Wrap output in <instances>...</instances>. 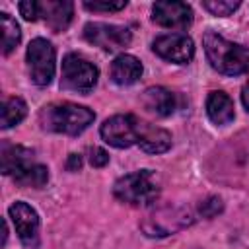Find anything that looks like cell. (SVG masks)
<instances>
[{"instance_id": "cell-15", "label": "cell", "mask_w": 249, "mask_h": 249, "mask_svg": "<svg viewBox=\"0 0 249 249\" xmlns=\"http://www.w3.org/2000/svg\"><path fill=\"white\" fill-rule=\"evenodd\" d=\"M142 76V62L132 54H119L111 64V78L119 86H132Z\"/></svg>"}, {"instance_id": "cell-23", "label": "cell", "mask_w": 249, "mask_h": 249, "mask_svg": "<svg viewBox=\"0 0 249 249\" xmlns=\"http://www.w3.org/2000/svg\"><path fill=\"white\" fill-rule=\"evenodd\" d=\"M109 161V154L103 148H91L89 150V163L93 167H103Z\"/></svg>"}, {"instance_id": "cell-21", "label": "cell", "mask_w": 249, "mask_h": 249, "mask_svg": "<svg viewBox=\"0 0 249 249\" xmlns=\"http://www.w3.org/2000/svg\"><path fill=\"white\" fill-rule=\"evenodd\" d=\"M84 6L91 12H119L126 6V0H119V2H84Z\"/></svg>"}, {"instance_id": "cell-20", "label": "cell", "mask_w": 249, "mask_h": 249, "mask_svg": "<svg viewBox=\"0 0 249 249\" xmlns=\"http://www.w3.org/2000/svg\"><path fill=\"white\" fill-rule=\"evenodd\" d=\"M239 0H204L202 6L212 14V16H230L231 12H235L239 8Z\"/></svg>"}, {"instance_id": "cell-19", "label": "cell", "mask_w": 249, "mask_h": 249, "mask_svg": "<svg viewBox=\"0 0 249 249\" xmlns=\"http://www.w3.org/2000/svg\"><path fill=\"white\" fill-rule=\"evenodd\" d=\"M18 185L21 187H33V189H41L47 185L49 181V169L43 163H33L27 171H23L19 177L14 179Z\"/></svg>"}, {"instance_id": "cell-24", "label": "cell", "mask_w": 249, "mask_h": 249, "mask_svg": "<svg viewBox=\"0 0 249 249\" xmlns=\"http://www.w3.org/2000/svg\"><path fill=\"white\" fill-rule=\"evenodd\" d=\"M66 167H68L70 171H78V169L82 167V158H80L78 154H70V156H68V161H66Z\"/></svg>"}, {"instance_id": "cell-7", "label": "cell", "mask_w": 249, "mask_h": 249, "mask_svg": "<svg viewBox=\"0 0 249 249\" xmlns=\"http://www.w3.org/2000/svg\"><path fill=\"white\" fill-rule=\"evenodd\" d=\"M138 123L140 119L134 115H115L101 124L99 132L109 146L130 148L138 140Z\"/></svg>"}, {"instance_id": "cell-9", "label": "cell", "mask_w": 249, "mask_h": 249, "mask_svg": "<svg viewBox=\"0 0 249 249\" xmlns=\"http://www.w3.org/2000/svg\"><path fill=\"white\" fill-rule=\"evenodd\" d=\"M154 53L158 56H161L163 60L175 62V64H187L193 60L195 56V45L193 39L183 35V33H167V35H160L154 45H152Z\"/></svg>"}, {"instance_id": "cell-25", "label": "cell", "mask_w": 249, "mask_h": 249, "mask_svg": "<svg viewBox=\"0 0 249 249\" xmlns=\"http://www.w3.org/2000/svg\"><path fill=\"white\" fill-rule=\"evenodd\" d=\"M241 101H243V105H245V109L249 111V82L243 86V89H241Z\"/></svg>"}, {"instance_id": "cell-12", "label": "cell", "mask_w": 249, "mask_h": 249, "mask_svg": "<svg viewBox=\"0 0 249 249\" xmlns=\"http://www.w3.org/2000/svg\"><path fill=\"white\" fill-rule=\"evenodd\" d=\"M33 163V150L18 144H2V173L12 175L14 179L27 171Z\"/></svg>"}, {"instance_id": "cell-22", "label": "cell", "mask_w": 249, "mask_h": 249, "mask_svg": "<svg viewBox=\"0 0 249 249\" xmlns=\"http://www.w3.org/2000/svg\"><path fill=\"white\" fill-rule=\"evenodd\" d=\"M19 14L23 16V19L27 21H35L37 19V2L35 0H23L18 4Z\"/></svg>"}, {"instance_id": "cell-14", "label": "cell", "mask_w": 249, "mask_h": 249, "mask_svg": "<svg viewBox=\"0 0 249 249\" xmlns=\"http://www.w3.org/2000/svg\"><path fill=\"white\" fill-rule=\"evenodd\" d=\"M142 105L158 117H169L177 107V99L175 93L169 91L167 88L156 86V88H148L142 93Z\"/></svg>"}, {"instance_id": "cell-13", "label": "cell", "mask_w": 249, "mask_h": 249, "mask_svg": "<svg viewBox=\"0 0 249 249\" xmlns=\"http://www.w3.org/2000/svg\"><path fill=\"white\" fill-rule=\"evenodd\" d=\"M136 144L148 154H161L171 148V134L165 128L150 124L140 119L138 123V140Z\"/></svg>"}, {"instance_id": "cell-16", "label": "cell", "mask_w": 249, "mask_h": 249, "mask_svg": "<svg viewBox=\"0 0 249 249\" xmlns=\"http://www.w3.org/2000/svg\"><path fill=\"white\" fill-rule=\"evenodd\" d=\"M206 115L218 126L230 124L233 121V117H235L233 101L224 91H210L208 97H206Z\"/></svg>"}, {"instance_id": "cell-2", "label": "cell", "mask_w": 249, "mask_h": 249, "mask_svg": "<svg viewBox=\"0 0 249 249\" xmlns=\"http://www.w3.org/2000/svg\"><path fill=\"white\" fill-rule=\"evenodd\" d=\"M93 119L95 115L91 109L76 103H51L39 113V123L45 130L72 136L86 130Z\"/></svg>"}, {"instance_id": "cell-17", "label": "cell", "mask_w": 249, "mask_h": 249, "mask_svg": "<svg viewBox=\"0 0 249 249\" xmlns=\"http://www.w3.org/2000/svg\"><path fill=\"white\" fill-rule=\"evenodd\" d=\"M27 115V105L21 97H8L4 99V105H2V128H10L18 123H21Z\"/></svg>"}, {"instance_id": "cell-18", "label": "cell", "mask_w": 249, "mask_h": 249, "mask_svg": "<svg viewBox=\"0 0 249 249\" xmlns=\"http://www.w3.org/2000/svg\"><path fill=\"white\" fill-rule=\"evenodd\" d=\"M0 21H2V53L10 54L19 45L21 31H19L18 21L10 14H6V12L0 14Z\"/></svg>"}, {"instance_id": "cell-6", "label": "cell", "mask_w": 249, "mask_h": 249, "mask_svg": "<svg viewBox=\"0 0 249 249\" xmlns=\"http://www.w3.org/2000/svg\"><path fill=\"white\" fill-rule=\"evenodd\" d=\"M84 37L91 45L103 49V51H121L130 45L132 33L128 27L113 25V23H99L91 21L84 27Z\"/></svg>"}, {"instance_id": "cell-4", "label": "cell", "mask_w": 249, "mask_h": 249, "mask_svg": "<svg viewBox=\"0 0 249 249\" xmlns=\"http://www.w3.org/2000/svg\"><path fill=\"white\" fill-rule=\"evenodd\" d=\"M99 78V70L78 54H66L62 60L60 88L74 93H89Z\"/></svg>"}, {"instance_id": "cell-1", "label": "cell", "mask_w": 249, "mask_h": 249, "mask_svg": "<svg viewBox=\"0 0 249 249\" xmlns=\"http://www.w3.org/2000/svg\"><path fill=\"white\" fill-rule=\"evenodd\" d=\"M204 53L214 70L226 76H239L249 72V49L208 31L202 37Z\"/></svg>"}, {"instance_id": "cell-10", "label": "cell", "mask_w": 249, "mask_h": 249, "mask_svg": "<svg viewBox=\"0 0 249 249\" xmlns=\"http://www.w3.org/2000/svg\"><path fill=\"white\" fill-rule=\"evenodd\" d=\"M152 19L167 29H185L193 21V8L187 2H156L152 6Z\"/></svg>"}, {"instance_id": "cell-11", "label": "cell", "mask_w": 249, "mask_h": 249, "mask_svg": "<svg viewBox=\"0 0 249 249\" xmlns=\"http://www.w3.org/2000/svg\"><path fill=\"white\" fill-rule=\"evenodd\" d=\"M74 14V4L68 0H45L37 2V19L41 18L51 29L62 31L68 27Z\"/></svg>"}, {"instance_id": "cell-8", "label": "cell", "mask_w": 249, "mask_h": 249, "mask_svg": "<svg viewBox=\"0 0 249 249\" xmlns=\"http://www.w3.org/2000/svg\"><path fill=\"white\" fill-rule=\"evenodd\" d=\"M8 212L19 241L29 249H37L39 247V214L35 212V208H31L23 200H18L10 206Z\"/></svg>"}, {"instance_id": "cell-5", "label": "cell", "mask_w": 249, "mask_h": 249, "mask_svg": "<svg viewBox=\"0 0 249 249\" xmlns=\"http://www.w3.org/2000/svg\"><path fill=\"white\" fill-rule=\"evenodd\" d=\"M27 66L31 82L37 86H49L54 78L56 68V51L51 41L37 37L27 47Z\"/></svg>"}, {"instance_id": "cell-3", "label": "cell", "mask_w": 249, "mask_h": 249, "mask_svg": "<svg viewBox=\"0 0 249 249\" xmlns=\"http://www.w3.org/2000/svg\"><path fill=\"white\" fill-rule=\"evenodd\" d=\"M113 195L130 206H150L160 196V183L154 171L140 169L121 177L113 185Z\"/></svg>"}]
</instances>
